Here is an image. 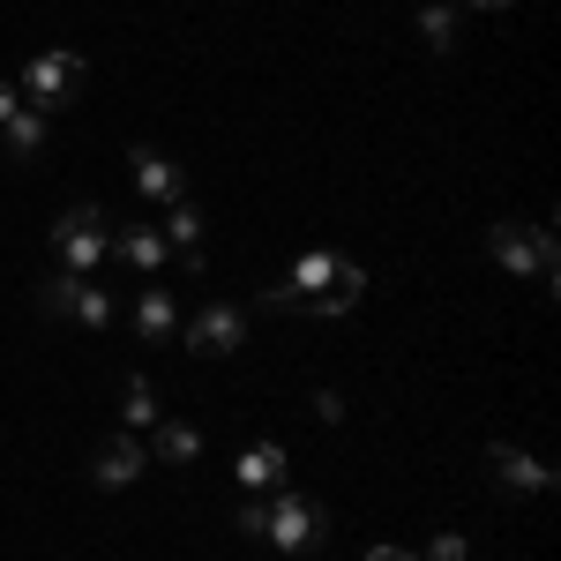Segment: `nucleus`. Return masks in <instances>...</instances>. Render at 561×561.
I'll list each match as a JSON object with an SVG mask.
<instances>
[{
    "label": "nucleus",
    "mask_w": 561,
    "mask_h": 561,
    "mask_svg": "<svg viewBox=\"0 0 561 561\" xmlns=\"http://www.w3.org/2000/svg\"><path fill=\"white\" fill-rule=\"evenodd\" d=\"M359 293H367V270L352 255H337V248H307L262 300L277 307V314H345V307H359Z\"/></svg>",
    "instance_id": "obj_1"
},
{
    "label": "nucleus",
    "mask_w": 561,
    "mask_h": 561,
    "mask_svg": "<svg viewBox=\"0 0 561 561\" xmlns=\"http://www.w3.org/2000/svg\"><path fill=\"white\" fill-rule=\"evenodd\" d=\"M330 531H337V517H330L314 494H293V486H285V494L262 502V531H255V539H270L277 554H314Z\"/></svg>",
    "instance_id": "obj_2"
},
{
    "label": "nucleus",
    "mask_w": 561,
    "mask_h": 561,
    "mask_svg": "<svg viewBox=\"0 0 561 561\" xmlns=\"http://www.w3.org/2000/svg\"><path fill=\"white\" fill-rule=\"evenodd\" d=\"M105 248H113V217L98 210V203H76V210H60V225H53V255H60V270H76V277H98Z\"/></svg>",
    "instance_id": "obj_3"
},
{
    "label": "nucleus",
    "mask_w": 561,
    "mask_h": 561,
    "mask_svg": "<svg viewBox=\"0 0 561 561\" xmlns=\"http://www.w3.org/2000/svg\"><path fill=\"white\" fill-rule=\"evenodd\" d=\"M90 60L83 53H68V45H53V53H38L23 76H15V90H23V105H38V113H53V105H68L76 90H83Z\"/></svg>",
    "instance_id": "obj_4"
},
{
    "label": "nucleus",
    "mask_w": 561,
    "mask_h": 561,
    "mask_svg": "<svg viewBox=\"0 0 561 561\" xmlns=\"http://www.w3.org/2000/svg\"><path fill=\"white\" fill-rule=\"evenodd\" d=\"M486 248H494V262L502 270H517V277H531V285H554V232L547 225H494L486 232Z\"/></svg>",
    "instance_id": "obj_5"
},
{
    "label": "nucleus",
    "mask_w": 561,
    "mask_h": 561,
    "mask_svg": "<svg viewBox=\"0 0 561 561\" xmlns=\"http://www.w3.org/2000/svg\"><path fill=\"white\" fill-rule=\"evenodd\" d=\"M180 337H187V352H203V359H232V352L248 345V314L232 300H210L203 314H187Z\"/></svg>",
    "instance_id": "obj_6"
},
{
    "label": "nucleus",
    "mask_w": 561,
    "mask_h": 561,
    "mask_svg": "<svg viewBox=\"0 0 561 561\" xmlns=\"http://www.w3.org/2000/svg\"><path fill=\"white\" fill-rule=\"evenodd\" d=\"M486 479H494L502 494H531V502H539V494H554V465H539L531 449H510V442H494V449H486Z\"/></svg>",
    "instance_id": "obj_7"
},
{
    "label": "nucleus",
    "mask_w": 561,
    "mask_h": 561,
    "mask_svg": "<svg viewBox=\"0 0 561 561\" xmlns=\"http://www.w3.org/2000/svg\"><path fill=\"white\" fill-rule=\"evenodd\" d=\"M128 165H135V187H142L150 203H165V210H173V203H187V165H173L165 150L135 142V150H128Z\"/></svg>",
    "instance_id": "obj_8"
},
{
    "label": "nucleus",
    "mask_w": 561,
    "mask_h": 561,
    "mask_svg": "<svg viewBox=\"0 0 561 561\" xmlns=\"http://www.w3.org/2000/svg\"><path fill=\"white\" fill-rule=\"evenodd\" d=\"M142 472H150V442H135V434L98 442V457H90V479H98V486H135Z\"/></svg>",
    "instance_id": "obj_9"
},
{
    "label": "nucleus",
    "mask_w": 561,
    "mask_h": 561,
    "mask_svg": "<svg viewBox=\"0 0 561 561\" xmlns=\"http://www.w3.org/2000/svg\"><path fill=\"white\" fill-rule=\"evenodd\" d=\"M232 472H240V486H248V494H285V472H293V457H285V442H248Z\"/></svg>",
    "instance_id": "obj_10"
},
{
    "label": "nucleus",
    "mask_w": 561,
    "mask_h": 561,
    "mask_svg": "<svg viewBox=\"0 0 561 561\" xmlns=\"http://www.w3.org/2000/svg\"><path fill=\"white\" fill-rule=\"evenodd\" d=\"M158 232H165V248H173L180 270H203V210H195V203H173Z\"/></svg>",
    "instance_id": "obj_11"
},
{
    "label": "nucleus",
    "mask_w": 561,
    "mask_h": 561,
    "mask_svg": "<svg viewBox=\"0 0 561 561\" xmlns=\"http://www.w3.org/2000/svg\"><path fill=\"white\" fill-rule=\"evenodd\" d=\"M113 255L128 262V270H165L173 248H165V232H158V225H121V232H113Z\"/></svg>",
    "instance_id": "obj_12"
},
{
    "label": "nucleus",
    "mask_w": 561,
    "mask_h": 561,
    "mask_svg": "<svg viewBox=\"0 0 561 561\" xmlns=\"http://www.w3.org/2000/svg\"><path fill=\"white\" fill-rule=\"evenodd\" d=\"M173 330H180V307H173V293H165V285H142V293H135V337L165 345Z\"/></svg>",
    "instance_id": "obj_13"
},
{
    "label": "nucleus",
    "mask_w": 561,
    "mask_h": 561,
    "mask_svg": "<svg viewBox=\"0 0 561 561\" xmlns=\"http://www.w3.org/2000/svg\"><path fill=\"white\" fill-rule=\"evenodd\" d=\"M45 135H53V121H45L38 105H23L15 121H0V150H8L15 165H31V158L45 150Z\"/></svg>",
    "instance_id": "obj_14"
},
{
    "label": "nucleus",
    "mask_w": 561,
    "mask_h": 561,
    "mask_svg": "<svg viewBox=\"0 0 561 561\" xmlns=\"http://www.w3.org/2000/svg\"><path fill=\"white\" fill-rule=\"evenodd\" d=\"M195 457H203V434L187 420H158L150 427V465H195Z\"/></svg>",
    "instance_id": "obj_15"
},
{
    "label": "nucleus",
    "mask_w": 561,
    "mask_h": 561,
    "mask_svg": "<svg viewBox=\"0 0 561 561\" xmlns=\"http://www.w3.org/2000/svg\"><path fill=\"white\" fill-rule=\"evenodd\" d=\"M457 31H465V23H457V0H420V38H427V53L449 60V53H457Z\"/></svg>",
    "instance_id": "obj_16"
},
{
    "label": "nucleus",
    "mask_w": 561,
    "mask_h": 561,
    "mask_svg": "<svg viewBox=\"0 0 561 561\" xmlns=\"http://www.w3.org/2000/svg\"><path fill=\"white\" fill-rule=\"evenodd\" d=\"M83 285H90V277H76V270H53V277H38V314H53V322H76Z\"/></svg>",
    "instance_id": "obj_17"
},
{
    "label": "nucleus",
    "mask_w": 561,
    "mask_h": 561,
    "mask_svg": "<svg viewBox=\"0 0 561 561\" xmlns=\"http://www.w3.org/2000/svg\"><path fill=\"white\" fill-rule=\"evenodd\" d=\"M121 420H128V434H150L165 412H158V389L142 382V375H128V389H121Z\"/></svg>",
    "instance_id": "obj_18"
},
{
    "label": "nucleus",
    "mask_w": 561,
    "mask_h": 561,
    "mask_svg": "<svg viewBox=\"0 0 561 561\" xmlns=\"http://www.w3.org/2000/svg\"><path fill=\"white\" fill-rule=\"evenodd\" d=\"M420 561H472V547H465V531H434Z\"/></svg>",
    "instance_id": "obj_19"
},
{
    "label": "nucleus",
    "mask_w": 561,
    "mask_h": 561,
    "mask_svg": "<svg viewBox=\"0 0 561 561\" xmlns=\"http://www.w3.org/2000/svg\"><path fill=\"white\" fill-rule=\"evenodd\" d=\"M314 420L337 427V420H345V397H337V389H314Z\"/></svg>",
    "instance_id": "obj_20"
},
{
    "label": "nucleus",
    "mask_w": 561,
    "mask_h": 561,
    "mask_svg": "<svg viewBox=\"0 0 561 561\" xmlns=\"http://www.w3.org/2000/svg\"><path fill=\"white\" fill-rule=\"evenodd\" d=\"M15 113H23V90H15L8 76H0V121H15Z\"/></svg>",
    "instance_id": "obj_21"
},
{
    "label": "nucleus",
    "mask_w": 561,
    "mask_h": 561,
    "mask_svg": "<svg viewBox=\"0 0 561 561\" xmlns=\"http://www.w3.org/2000/svg\"><path fill=\"white\" fill-rule=\"evenodd\" d=\"M367 561H420V554H404V547H367Z\"/></svg>",
    "instance_id": "obj_22"
},
{
    "label": "nucleus",
    "mask_w": 561,
    "mask_h": 561,
    "mask_svg": "<svg viewBox=\"0 0 561 561\" xmlns=\"http://www.w3.org/2000/svg\"><path fill=\"white\" fill-rule=\"evenodd\" d=\"M457 8H517V0H457Z\"/></svg>",
    "instance_id": "obj_23"
}]
</instances>
